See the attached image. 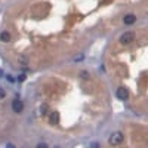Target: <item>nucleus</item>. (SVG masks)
Listing matches in <instances>:
<instances>
[{"label":"nucleus","mask_w":148,"mask_h":148,"mask_svg":"<svg viewBox=\"0 0 148 148\" xmlns=\"http://www.w3.org/2000/svg\"><path fill=\"white\" fill-rule=\"evenodd\" d=\"M82 58H83V55H79V56H76V58H74V61H80Z\"/></svg>","instance_id":"nucleus-13"},{"label":"nucleus","mask_w":148,"mask_h":148,"mask_svg":"<svg viewBox=\"0 0 148 148\" xmlns=\"http://www.w3.org/2000/svg\"><path fill=\"white\" fill-rule=\"evenodd\" d=\"M135 39V33L133 31H126L120 36V43L121 45H129L130 42H133Z\"/></svg>","instance_id":"nucleus-2"},{"label":"nucleus","mask_w":148,"mask_h":148,"mask_svg":"<svg viewBox=\"0 0 148 148\" xmlns=\"http://www.w3.org/2000/svg\"><path fill=\"white\" fill-rule=\"evenodd\" d=\"M90 148H99V145H98L96 142H93V144L90 145Z\"/></svg>","instance_id":"nucleus-12"},{"label":"nucleus","mask_w":148,"mask_h":148,"mask_svg":"<svg viewBox=\"0 0 148 148\" xmlns=\"http://www.w3.org/2000/svg\"><path fill=\"white\" fill-rule=\"evenodd\" d=\"M80 77H82V79H84V80H88L89 79V73L88 71H80Z\"/></svg>","instance_id":"nucleus-9"},{"label":"nucleus","mask_w":148,"mask_h":148,"mask_svg":"<svg viewBox=\"0 0 148 148\" xmlns=\"http://www.w3.org/2000/svg\"><path fill=\"white\" fill-rule=\"evenodd\" d=\"M5 96H6V92H5L2 88H0V99H3Z\"/></svg>","instance_id":"nucleus-11"},{"label":"nucleus","mask_w":148,"mask_h":148,"mask_svg":"<svg viewBox=\"0 0 148 148\" xmlns=\"http://www.w3.org/2000/svg\"><path fill=\"white\" fill-rule=\"evenodd\" d=\"M55 148H59V147H55Z\"/></svg>","instance_id":"nucleus-16"},{"label":"nucleus","mask_w":148,"mask_h":148,"mask_svg":"<svg viewBox=\"0 0 148 148\" xmlns=\"http://www.w3.org/2000/svg\"><path fill=\"white\" fill-rule=\"evenodd\" d=\"M46 113H48V105H46V104H43V105H40V114L45 116Z\"/></svg>","instance_id":"nucleus-8"},{"label":"nucleus","mask_w":148,"mask_h":148,"mask_svg":"<svg viewBox=\"0 0 148 148\" xmlns=\"http://www.w3.org/2000/svg\"><path fill=\"white\" fill-rule=\"evenodd\" d=\"M12 110H13L15 113H22V110H24V104H22V101L15 99V101L12 102Z\"/></svg>","instance_id":"nucleus-4"},{"label":"nucleus","mask_w":148,"mask_h":148,"mask_svg":"<svg viewBox=\"0 0 148 148\" xmlns=\"http://www.w3.org/2000/svg\"><path fill=\"white\" fill-rule=\"evenodd\" d=\"M36 148H49V147H48V144H45V142H40Z\"/></svg>","instance_id":"nucleus-10"},{"label":"nucleus","mask_w":148,"mask_h":148,"mask_svg":"<svg viewBox=\"0 0 148 148\" xmlns=\"http://www.w3.org/2000/svg\"><path fill=\"white\" fill-rule=\"evenodd\" d=\"M0 40L7 43V42H11V33H7V31H3L2 34H0Z\"/></svg>","instance_id":"nucleus-7"},{"label":"nucleus","mask_w":148,"mask_h":148,"mask_svg":"<svg viewBox=\"0 0 148 148\" xmlns=\"http://www.w3.org/2000/svg\"><path fill=\"white\" fill-rule=\"evenodd\" d=\"M125 24L126 25H130V24H133L135 21H136V15H133V13H129V15H125Z\"/></svg>","instance_id":"nucleus-5"},{"label":"nucleus","mask_w":148,"mask_h":148,"mask_svg":"<svg viewBox=\"0 0 148 148\" xmlns=\"http://www.w3.org/2000/svg\"><path fill=\"white\" fill-rule=\"evenodd\" d=\"M0 76H2V70H0Z\"/></svg>","instance_id":"nucleus-15"},{"label":"nucleus","mask_w":148,"mask_h":148,"mask_svg":"<svg viewBox=\"0 0 148 148\" xmlns=\"http://www.w3.org/2000/svg\"><path fill=\"white\" fill-rule=\"evenodd\" d=\"M6 148H15V145H13V144H7Z\"/></svg>","instance_id":"nucleus-14"},{"label":"nucleus","mask_w":148,"mask_h":148,"mask_svg":"<svg viewBox=\"0 0 148 148\" xmlns=\"http://www.w3.org/2000/svg\"><path fill=\"white\" fill-rule=\"evenodd\" d=\"M116 95H117V98L121 99V101H126V99L129 98V92H127V89H125V88H119L117 92H116Z\"/></svg>","instance_id":"nucleus-3"},{"label":"nucleus","mask_w":148,"mask_h":148,"mask_svg":"<svg viewBox=\"0 0 148 148\" xmlns=\"http://www.w3.org/2000/svg\"><path fill=\"white\" fill-rule=\"evenodd\" d=\"M50 123L52 125H58L59 123V113L58 111L50 113Z\"/></svg>","instance_id":"nucleus-6"},{"label":"nucleus","mask_w":148,"mask_h":148,"mask_svg":"<svg viewBox=\"0 0 148 148\" xmlns=\"http://www.w3.org/2000/svg\"><path fill=\"white\" fill-rule=\"evenodd\" d=\"M123 141H125V136H123L121 132H114L108 138V144L110 145H120Z\"/></svg>","instance_id":"nucleus-1"}]
</instances>
